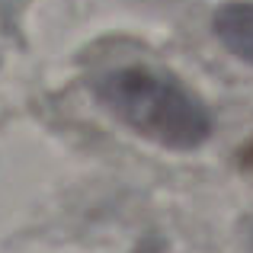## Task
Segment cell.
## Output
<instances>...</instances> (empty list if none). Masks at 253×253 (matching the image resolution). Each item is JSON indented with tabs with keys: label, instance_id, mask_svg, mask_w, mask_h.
<instances>
[{
	"label": "cell",
	"instance_id": "3957f363",
	"mask_svg": "<svg viewBox=\"0 0 253 253\" xmlns=\"http://www.w3.org/2000/svg\"><path fill=\"white\" fill-rule=\"evenodd\" d=\"M241 170H244V173H247V176L253 179V141H250L247 148L241 151Z\"/></svg>",
	"mask_w": 253,
	"mask_h": 253
},
{
	"label": "cell",
	"instance_id": "6da1fadb",
	"mask_svg": "<svg viewBox=\"0 0 253 253\" xmlns=\"http://www.w3.org/2000/svg\"><path fill=\"white\" fill-rule=\"evenodd\" d=\"M96 96L128 128L170 151L199 148L211 131L202 99L157 68L128 64L106 71L96 81Z\"/></svg>",
	"mask_w": 253,
	"mask_h": 253
},
{
	"label": "cell",
	"instance_id": "277c9868",
	"mask_svg": "<svg viewBox=\"0 0 253 253\" xmlns=\"http://www.w3.org/2000/svg\"><path fill=\"white\" fill-rule=\"evenodd\" d=\"M244 241H247V250L253 253V218L247 221V228H244Z\"/></svg>",
	"mask_w": 253,
	"mask_h": 253
},
{
	"label": "cell",
	"instance_id": "7a4b0ae2",
	"mask_svg": "<svg viewBox=\"0 0 253 253\" xmlns=\"http://www.w3.org/2000/svg\"><path fill=\"white\" fill-rule=\"evenodd\" d=\"M215 32L237 58L253 64V3H228L215 13Z\"/></svg>",
	"mask_w": 253,
	"mask_h": 253
}]
</instances>
